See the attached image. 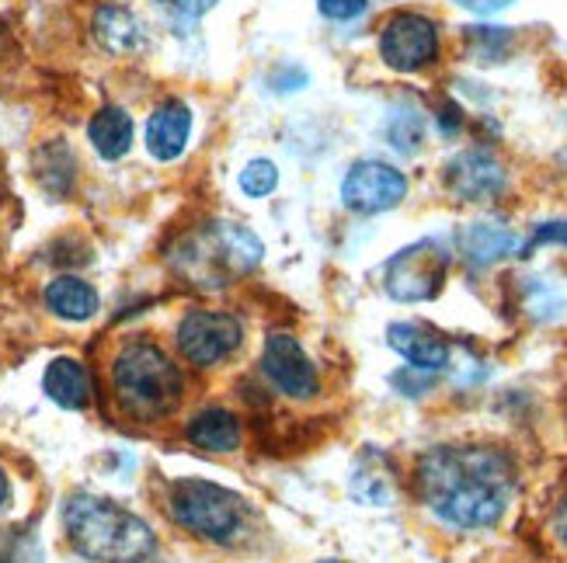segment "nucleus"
Returning <instances> with one entry per match:
<instances>
[{
	"instance_id": "obj_15",
	"label": "nucleus",
	"mask_w": 567,
	"mask_h": 563,
	"mask_svg": "<svg viewBox=\"0 0 567 563\" xmlns=\"http://www.w3.org/2000/svg\"><path fill=\"white\" fill-rule=\"evenodd\" d=\"M45 397L66 407V410H81L91 400V376L78 358H53L42 376Z\"/></svg>"
},
{
	"instance_id": "obj_22",
	"label": "nucleus",
	"mask_w": 567,
	"mask_h": 563,
	"mask_svg": "<svg viewBox=\"0 0 567 563\" xmlns=\"http://www.w3.org/2000/svg\"><path fill=\"white\" fill-rule=\"evenodd\" d=\"M386 136L401 154H414L417 146H422V115H417V112H398L390 118Z\"/></svg>"
},
{
	"instance_id": "obj_28",
	"label": "nucleus",
	"mask_w": 567,
	"mask_h": 563,
	"mask_svg": "<svg viewBox=\"0 0 567 563\" xmlns=\"http://www.w3.org/2000/svg\"><path fill=\"white\" fill-rule=\"evenodd\" d=\"M554 532H557V540L567 546V501L560 504V511H557V519H554Z\"/></svg>"
},
{
	"instance_id": "obj_25",
	"label": "nucleus",
	"mask_w": 567,
	"mask_h": 563,
	"mask_svg": "<svg viewBox=\"0 0 567 563\" xmlns=\"http://www.w3.org/2000/svg\"><path fill=\"white\" fill-rule=\"evenodd\" d=\"M369 0H317L320 14H328L331 21H352L365 11Z\"/></svg>"
},
{
	"instance_id": "obj_3",
	"label": "nucleus",
	"mask_w": 567,
	"mask_h": 563,
	"mask_svg": "<svg viewBox=\"0 0 567 563\" xmlns=\"http://www.w3.org/2000/svg\"><path fill=\"white\" fill-rule=\"evenodd\" d=\"M112 386L122 410L140 421L164 418L182 400V373L151 341H133L112 365Z\"/></svg>"
},
{
	"instance_id": "obj_10",
	"label": "nucleus",
	"mask_w": 567,
	"mask_h": 563,
	"mask_svg": "<svg viewBox=\"0 0 567 563\" xmlns=\"http://www.w3.org/2000/svg\"><path fill=\"white\" fill-rule=\"evenodd\" d=\"M261 369L292 400H310L320 386L313 362L307 358V352L292 334H268L261 352Z\"/></svg>"
},
{
	"instance_id": "obj_27",
	"label": "nucleus",
	"mask_w": 567,
	"mask_h": 563,
	"mask_svg": "<svg viewBox=\"0 0 567 563\" xmlns=\"http://www.w3.org/2000/svg\"><path fill=\"white\" fill-rule=\"evenodd\" d=\"M456 4L474 14H495V11H505L512 0H456Z\"/></svg>"
},
{
	"instance_id": "obj_19",
	"label": "nucleus",
	"mask_w": 567,
	"mask_h": 563,
	"mask_svg": "<svg viewBox=\"0 0 567 563\" xmlns=\"http://www.w3.org/2000/svg\"><path fill=\"white\" fill-rule=\"evenodd\" d=\"M352 498L362 501V504H373V508H383L393 501V473L386 467V459L380 452H365L355 470H352Z\"/></svg>"
},
{
	"instance_id": "obj_14",
	"label": "nucleus",
	"mask_w": 567,
	"mask_h": 563,
	"mask_svg": "<svg viewBox=\"0 0 567 563\" xmlns=\"http://www.w3.org/2000/svg\"><path fill=\"white\" fill-rule=\"evenodd\" d=\"M192 133V112L182 102H164L146 122V150L154 160H175L185 154Z\"/></svg>"
},
{
	"instance_id": "obj_18",
	"label": "nucleus",
	"mask_w": 567,
	"mask_h": 563,
	"mask_svg": "<svg viewBox=\"0 0 567 563\" xmlns=\"http://www.w3.org/2000/svg\"><path fill=\"white\" fill-rule=\"evenodd\" d=\"M87 139L105 160H118L133 146V118L122 108H102L87 126Z\"/></svg>"
},
{
	"instance_id": "obj_9",
	"label": "nucleus",
	"mask_w": 567,
	"mask_h": 563,
	"mask_svg": "<svg viewBox=\"0 0 567 563\" xmlns=\"http://www.w3.org/2000/svg\"><path fill=\"white\" fill-rule=\"evenodd\" d=\"M408 195V178L398 167H390L383 160H359L349 167V175L341 181V199L352 212H386L393 206H401Z\"/></svg>"
},
{
	"instance_id": "obj_1",
	"label": "nucleus",
	"mask_w": 567,
	"mask_h": 563,
	"mask_svg": "<svg viewBox=\"0 0 567 563\" xmlns=\"http://www.w3.org/2000/svg\"><path fill=\"white\" fill-rule=\"evenodd\" d=\"M422 501L456 529L495 525L512 501V459L487 446H439L414 470Z\"/></svg>"
},
{
	"instance_id": "obj_8",
	"label": "nucleus",
	"mask_w": 567,
	"mask_h": 563,
	"mask_svg": "<svg viewBox=\"0 0 567 563\" xmlns=\"http://www.w3.org/2000/svg\"><path fill=\"white\" fill-rule=\"evenodd\" d=\"M380 56L390 70L414 73L439 56V29L425 14H393L380 35Z\"/></svg>"
},
{
	"instance_id": "obj_12",
	"label": "nucleus",
	"mask_w": 567,
	"mask_h": 563,
	"mask_svg": "<svg viewBox=\"0 0 567 563\" xmlns=\"http://www.w3.org/2000/svg\"><path fill=\"white\" fill-rule=\"evenodd\" d=\"M390 348L404 355L411 369H422V373H439L450 365V341L439 337L432 327L425 324H393L386 331Z\"/></svg>"
},
{
	"instance_id": "obj_23",
	"label": "nucleus",
	"mask_w": 567,
	"mask_h": 563,
	"mask_svg": "<svg viewBox=\"0 0 567 563\" xmlns=\"http://www.w3.org/2000/svg\"><path fill=\"white\" fill-rule=\"evenodd\" d=\"M279 185V170L272 160H251L240 170V191L251 195V199H265L268 191H276Z\"/></svg>"
},
{
	"instance_id": "obj_24",
	"label": "nucleus",
	"mask_w": 567,
	"mask_h": 563,
	"mask_svg": "<svg viewBox=\"0 0 567 563\" xmlns=\"http://www.w3.org/2000/svg\"><path fill=\"white\" fill-rule=\"evenodd\" d=\"M157 4L182 21H195V18H203L213 4H219V0H157Z\"/></svg>"
},
{
	"instance_id": "obj_16",
	"label": "nucleus",
	"mask_w": 567,
	"mask_h": 563,
	"mask_svg": "<svg viewBox=\"0 0 567 563\" xmlns=\"http://www.w3.org/2000/svg\"><path fill=\"white\" fill-rule=\"evenodd\" d=\"M188 442L203 452H234L240 446V421L237 414L224 407H206L188 425Z\"/></svg>"
},
{
	"instance_id": "obj_20",
	"label": "nucleus",
	"mask_w": 567,
	"mask_h": 563,
	"mask_svg": "<svg viewBox=\"0 0 567 563\" xmlns=\"http://www.w3.org/2000/svg\"><path fill=\"white\" fill-rule=\"evenodd\" d=\"M94 35L109 53H133L143 45V24L126 8H102L94 14Z\"/></svg>"
},
{
	"instance_id": "obj_29",
	"label": "nucleus",
	"mask_w": 567,
	"mask_h": 563,
	"mask_svg": "<svg viewBox=\"0 0 567 563\" xmlns=\"http://www.w3.org/2000/svg\"><path fill=\"white\" fill-rule=\"evenodd\" d=\"M8 494H11V483H8V473H4V470H0V504H4V501H8Z\"/></svg>"
},
{
	"instance_id": "obj_26",
	"label": "nucleus",
	"mask_w": 567,
	"mask_h": 563,
	"mask_svg": "<svg viewBox=\"0 0 567 563\" xmlns=\"http://www.w3.org/2000/svg\"><path fill=\"white\" fill-rule=\"evenodd\" d=\"M554 240H557V243H567V223H547V227H539L536 237L526 243L523 251L529 254L533 248H539V243H554Z\"/></svg>"
},
{
	"instance_id": "obj_5",
	"label": "nucleus",
	"mask_w": 567,
	"mask_h": 563,
	"mask_svg": "<svg viewBox=\"0 0 567 563\" xmlns=\"http://www.w3.org/2000/svg\"><path fill=\"white\" fill-rule=\"evenodd\" d=\"M167 511L182 529L209 543H234L244 532V522H248V508H244L240 494L213 480H195V477L178 480L171 487Z\"/></svg>"
},
{
	"instance_id": "obj_13",
	"label": "nucleus",
	"mask_w": 567,
	"mask_h": 563,
	"mask_svg": "<svg viewBox=\"0 0 567 563\" xmlns=\"http://www.w3.org/2000/svg\"><path fill=\"white\" fill-rule=\"evenodd\" d=\"M519 251H523L519 233L498 223V219H477V223H466L460 230V254L477 268H487Z\"/></svg>"
},
{
	"instance_id": "obj_4",
	"label": "nucleus",
	"mask_w": 567,
	"mask_h": 563,
	"mask_svg": "<svg viewBox=\"0 0 567 563\" xmlns=\"http://www.w3.org/2000/svg\"><path fill=\"white\" fill-rule=\"evenodd\" d=\"M261 254L265 248L251 230L237 223H209L182 243V254H175V261L182 275H188L195 285L213 289L248 275L251 268H258Z\"/></svg>"
},
{
	"instance_id": "obj_17",
	"label": "nucleus",
	"mask_w": 567,
	"mask_h": 563,
	"mask_svg": "<svg viewBox=\"0 0 567 563\" xmlns=\"http://www.w3.org/2000/svg\"><path fill=\"white\" fill-rule=\"evenodd\" d=\"M45 306L56 316H63V321L81 324L97 313V292L78 275H60L45 285Z\"/></svg>"
},
{
	"instance_id": "obj_11",
	"label": "nucleus",
	"mask_w": 567,
	"mask_h": 563,
	"mask_svg": "<svg viewBox=\"0 0 567 563\" xmlns=\"http://www.w3.org/2000/svg\"><path fill=\"white\" fill-rule=\"evenodd\" d=\"M446 185L463 202H487L505 191V167L487 150H463L446 164Z\"/></svg>"
},
{
	"instance_id": "obj_30",
	"label": "nucleus",
	"mask_w": 567,
	"mask_h": 563,
	"mask_svg": "<svg viewBox=\"0 0 567 563\" xmlns=\"http://www.w3.org/2000/svg\"><path fill=\"white\" fill-rule=\"evenodd\" d=\"M320 563H344V560H320Z\"/></svg>"
},
{
	"instance_id": "obj_7",
	"label": "nucleus",
	"mask_w": 567,
	"mask_h": 563,
	"mask_svg": "<svg viewBox=\"0 0 567 563\" xmlns=\"http://www.w3.org/2000/svg\"><path fill=\"white\" fill-rule=\"evenodd\" d=\"M244 341L237 316L216 310H195L178 324V348L192 365H216L230 358Z\"/></svg>"
},
{
	"instance_id": "obj_2",
	"label": "nucleus",
	"mask_w": 567,
	"mask_h": 563,
	"mask_svg": "<svg viewBox=\"0 0 567 563\" xmlns=\"http://www.w3.org/2000/svg\"><path fill=\"white\" fill-rule=\"evenodd\" d=\"M63 529L70 546L94 563H136L157 546L151 525L143 519L94 494H78L66 501Z\"/></svg>"
},
{
	"instance_id": "obj_6",
	"label": "nucleus",
	"mask_w": 567,
	"mask_h": 563,
	"mask_svg": "<svg viewBox=\"0 0 567 563\" xmlns=\"http://www.w3.org/2000/svg\"><path fill=\"white\" fill-rule=\"evenodd\" d=\"M450 258L453 254L446 243L435 237H425L386 261L383 285L398 303H425V300L439 296L442 282H446Z\"/></svg>"
},
{
	"instance_id": "obj_21",
	"label": "nucleus",
	"mask_w": 567,
	"mask_h": 563,
	"mask_svg": "<svg viewBox=\"0 0 567 563\" xmlns=\"http://www.w3.org/2000/svg\"><path fill=\"white\" fill-rule=\"evenodd\" d=\"M0 563H42V546L32 532H0Z\"/></svg>"
}]
</instances>
